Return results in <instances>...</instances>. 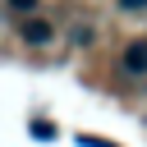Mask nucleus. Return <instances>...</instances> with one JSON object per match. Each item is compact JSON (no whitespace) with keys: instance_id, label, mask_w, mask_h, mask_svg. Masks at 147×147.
<instances>
[{"instance_id":"obj_1","label":"nucleus","mask_w":147,"mask_h":147,"mask_svg":"<svg viewBox=\"0 0 147 147\" xmlns=\"http://www.w3.org/2000/svg\"><path fill=\"white\" fill-rule=\"evenodd\" d=\"M18 41H23V46H32V51H41V46H51V41H55V23L32 14V18H23V23H18Z\"/></svg>"},{"instance_id":"obj_2","label":"nucleus","mask_w":147,"mask_h":147,"mask_svg":"<svg viewBox=\"0 0 147 147\" xmlns=\"http://www.w3.org/2000/svg\"><path fill=\"white\" fill-rule=\"evenodd\" d=\"M119 69H124V74H133V78H142V74H147V37H133V41L124 46Z\"/></svg>"},{"instance_id":"obj_3","label":"nucleus","mask_w":147,"mask_h":147,"mask_svg":"<svg viewBox=\"0 0 147 147\" xmlns=\"http://www.w3.org/2000/svg\"><path fill=\"white\" fill-rule=\"evenodd\" d=\"M28 129H32V138H41V142H51V138H55V124H46V119H32Z\"/></svg>"},{"instance_id":"obj_4","label":"nucleus","mask_w":147,"mask_h":147,"mask_svg":"<svg viewBox=\"0 0 147 147\" xmlns=\"http://www.w3.org/2000/svg\"><path fill=\"white\" fill-rule=\"evenodd\" d=\"M9 9H14L18 18H32V9H37V0H9Z\"/></svg>"},{"instance_id":"obj_5","label":"nucleus","mask_w":147,"mask_h":147,"mask_svg":"<svg viewBox=\"0 0 147 147\" xmlns=\"http://www.w3.org/2000/svg\"><path fill=\"white\" fill-rule=\"evenodd\" d=\"M78 147H110V142H106V138H92V133H83V138H78Z\"/></svg>"},{"instance_id":"obj_6","label":"nucleus","mask_w":147,"mask_h":147,"mask_svg":"<svg viewBox=\"0 0 147 147\" xmlns=\"http://www.w3.org/2000/svg\"><path fill=\"white\" fill-rule=\"evenodd\" d=\"M119 9H129V14H138V9H147V0H115Z\"/></svg>"}]
</instances>
